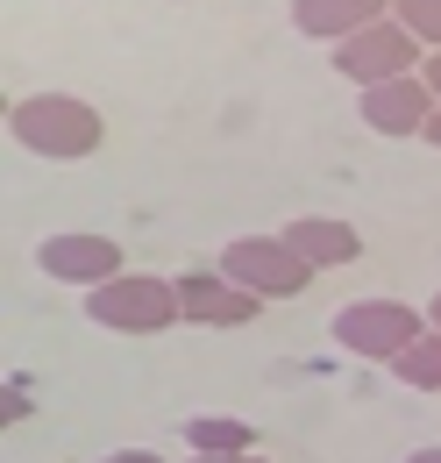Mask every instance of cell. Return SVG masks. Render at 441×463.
I'll return each mask as SVG.
<instances>
[{
  "label": "cell",
  "mask_w": 441,
  "mask_h": 463,
  "mask_svg": "<svg viewBox=\"0 0 441 463\" xmlns=\"http://www.w3.org/2000/svg\"><path fill=\"white\" fill-rule=\"evenodd\" d=\"M7 128H14V143H22L29 157H51V165L93 157L100 136H108L100 108L79 100V93H22V100L7 108Z\"/></svg>",
  "instance_id": "1"
},
{
  "label": "cell",
  "mask_w": 441,
  "mask_h": 463,
  "mask_svg": "<svg viewBox=\"0 0 441 463\" xmlns=\"http://www.w3.org/2000/svg\"><path fill=\"white\" fill-rule=\"evenodd\" d=\"M86 321L108 328V335H164L171 321H178V279L121 271L114 286L86 292Z\"/></svg>",
  "instance_id": "2"
},
{
  "label": "cell",
  "mask_w": 441,
  "mask_h": 463,
  "mask_svg": "<svg viewBox=\"0 0 441 463\" xmlns=\"http://www.w3.org/2000/svg\"><path fill=\"white\" fill-rule=\"evenodd\" d=\"M328 335H334V349H349V356L399 364L406 349L427 335V314L406 307V299H349V307L328 321Z\"/></svg>",
  "instance_id": "3"
},
{
  "label": "cell",
  "mask_w": 441,
  "mask_h": 463,
  "mask_svg": "<svg viewBox=\"0 0 441 463\" xmlns=\"http://www.w3.org/2000/svg\"><path fill=\"white\" fill-rule=\"evenodd\" d=\"M214 271H228L235 286L257 292V299H292V292H306V279H314V264L285 235H228Z\"/></svg>",
  "instance_id": "4"
},
{
  "label": "cell",
  "mask_w": 441,
  "mask_h": 463,
  "mask_svg": "<svg viewBox=\"0 0 441 463\" xmlns=\"http://www.w3.org/2000/svg\"><path fill=\"white\" fill-rule=\"evenodd\" d=\"M420 36L399 22V14H385V22H371V29H356L349 43H334V71L349 79V86H385V79H413L420 71Z\"/></svg>",
  "instance_id": "5"
},
{
  "label": "cell",
  "mask_w": 441,
  "mask_h": 463,
  "mask_svg": "<svg viewBox=\"0 0 441 463\" xmlns=\"http://www.w3.org/2000/svg\"><path fill=\"white\" fill-rule=\"evenodd\" d=\"M36 271L57 279V286H79V292H100L114 286L128 264H121V242L114 235H86V229H64L36 242Z\"/></svg>",
  "instance_id": "6"
},
{
  "label": "cell",
  "mask_w": 441,
  "mask_h": 463,
  "mask_svg": "<svg viewBox=\"0 0 441 463\" xmlns=\"http://www.w3.org/2000/svg\"><path fill=\"white\" fill-rule=\"evenodd\" d=\"M257 314H264V299L242 292L228 271H185L178 279V321H192V328H249Z\"/></svg>",
  "instance_id": "7"
},
{
  "label": "cell",
  "mask_w": 441,
  "mask_h": 463,
  "mask_svg": "<svg viewBox=\"0 0 441 463\" xmlns=\"http://www.w3.org/2000/svg\"><path fill=\"white\" fill-rule=\"evenodd\" d=\"M435 93H427V79L413 71V79H385V86H371L363 93V128H378V136H420L427 121H435Z\"/></svg>",
  "instance_id": "8"
},
{
  "label": "cell",
  "mask_w": 441,
  "mask_h": 463,
  "mask_svg": "<svg viewBox=\"0 0 441 463\" xmlns=\"http://www.w3.org/2000/svg\"><path fill=\"white\" fill-rule=\"evenodd\" d=\"M277 235H285L314 271H334V264H356V257H363V235H356V222H342V214H292Z\"/></svg>",
  "instance_id": "9"
},
{
  "label": "cell",
  "mask_w": 441,
  "mask_h": 463,
  "mask_svg": "<svg viewBox=\"0 0 441 463\" xmlns=\"http://www.w3.org/2000/svg\"><path fill=\"white\" fill-rule=\"evenodd\" d=\"M391 0H292V29L299 36H314V43H349L356 29H371V22H385Z\"/></svg>",
  "instance_id": "10"
},
{
  "label": "cell",
  "mask_w": 441,
  "mask_h": 463,
  "mask_svg": "<svg viewBox=\"0 0 441 463\" xmlns=\"http://www.w3.org/2000/svg\"><path fill=\"white\" fill-rule=\"evenodd\" d=\"M185 449H192V457H249L257 435H249L242 413H192V420H185Z\"/></svg>",
  "instance_id": "11"
},
{
  "label": "cell",
  "mask_w": 441,
  "mask_h": 463,
  "mask_svg": "<svg viewBox=\"0 0 441 463\" xmlns=\"http://www.w3.org/2000/svg\"><path fill=\"white\" fill-rule=\"evenodd\" d=\"M391 378H399L406 392H441V328H427L420 343L406 349V356L391 364Z\"/></svg>",
  "instance_id": "12"
},
{
  "label": "cell",
  "mask_w": 441,
  "mask_h": 463,
  "mask_svg": "<svg viewBox=\"0 0 441 463\" xmlns=\"http://www.w3.org/2000/svg\"><path fill=\"white\" fill-rule=\"evenodd\" d=\"M391 14H399L427 51H441V0H391Z\"/></svg>",
  "instance_id": "13"
},
{
  "label": "cell",
  "mask_w": 441,
  "mask_h": 463,
  "mask_svg": "<svg viewBox=\"0 0 441 463\" xmlns=\"http://www.w3.org/2000/svg\"><path fill=\"white\" fill-rule=\"evenodd\" d=\"M420 79H427V93L441 100V51H427V64H420Z\"/></svg>",
  "instance_id": "14"
},
{
  "label": "cell",
  "mask_w": 441,
  "mask_h": 463,
  "mask_svg": "<svg viewBox=\"0 0 441 463\" xmlns=\"http://www.w3.org/2000/svg\"><path fill=\"white\" fill-rule=\"evenodd\" d=\"M100 463H164L157 449H114V457H100Z\"/></svg>",
  "instance_id": "15"
},
{
  "label": "cell",
  "mask_w": 441,
  "mask_h": 463,
  "mask_svg": "<svg viewBox=\"0 0 441 463\" xmlns=\"http://www.w3.org/2000/svg\"><path fill=\"white\" fill-rule=\"evenodd\" d=\"M192 463H271V457H257V449H249V457H192Z\"/></svg>",
  "instance_id": "16"
},
{
  "label": "cell",
  "mask_w": 441,
  "mask_h": 463,
  "mask_svg": "<svg viewBox=\"0 0 441 463\" xmlns=\"http://www.w3.org/2000/svg\"><path fill=\"white\" fill-rule=\"evenodd\" d=\"M420 143H435V150H441V108H435V121L420 128Z\"/></svg>",
  "instance_id": "17"
},
{
  "label": "cell",
  "mask_w": 441,
  "mask_h": 463,
  "mask_svg": "<svg viewBox=\"0 0 441 463\" xmlns=\"http://www.w3.org/2000/svg\"><path fill=\"white\" fill-rule=\"evenodd\" d=\"M406 463H441V442H427V449H413Z\"/></svg>",
  "instance_id": "18"
},
{
  "label": "cell",
  "mask_w": 441,
  "mask_h": 463,
  "mask_svg": "<svg viewBox=\"0 0 441 463\" xmlns=\"http://www.w3.org/2000/svg\"><path fill=\"white\" fill-rule=\"evenodd\" d=\"M427 328H441V292H435V299H427Z\"/></svg>",
  "instance_id": "19"
}]
</instances>
